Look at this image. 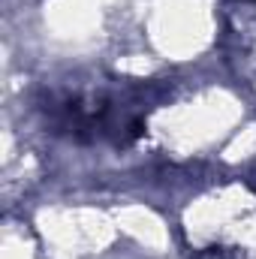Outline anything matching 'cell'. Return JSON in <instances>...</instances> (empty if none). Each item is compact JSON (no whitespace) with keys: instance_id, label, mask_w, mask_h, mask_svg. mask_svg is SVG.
Masks as SVG:
<instances>
[{"instance_id":"cell-1","label":"cell","mask_w":256,"mask_h":259,"mask_svg":"<svg viewBox=\"0 0 256 259\" xmlns=\"http://www.w3.org/2000/svg\"><path fill=\"white\" fill-rule=\"evenodd\" d=\"M247 3H256V0H247Z\"/></svg>"}]
</instances>
